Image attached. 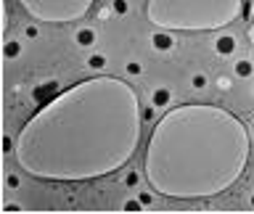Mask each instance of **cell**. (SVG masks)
Segmentation results:
<instances>
[{
    "instance_id": "obj_1",
    "label": "cell",
    "mask_w": 254,
    "mask_h": 214,
    "mask_svg": "<svg viewBox=\"0 0 254 214\" xmlns=\"http://www.w3.org/2000/svg\"><path fill=\"white\" fill-rule=\"evenodd\" d=\"M252 140L244 122L220 106H180L156 122L146 151V177L162 196L209 198L244 174L249 151H212Z\"/></svg>"
},
{
    "instance_id": "obj_2",
    "label": "cell",
    "mask_w": 254,
    "mask_h": 214,
    "mask_svg": "<svg viewBox=\"0 0 254 214\" xmlns=\"http://www.w3.org/2000/svg\"><path fill=\"white\" fill-rule=\"evenodd\" d=\"M244 0H148L146 19L156 29H220L241 16Z\"/></svg>"
},
{
    "instance_id": "obj_3",
    "label": "cell",
    "mask_w": 254,
    "mask_h": 214,
    "mask_svg": "<svg viewBox=\"0 0 254 214\" xmlns=\"http://www.w3.org/2000/svg\"><path fill=\"white\" fill-rule=\"evenodd\" d=\"M19 5L37 21L66 24L82 19L93 8V0H19Z\"/></svg>"
},
{
    "instance_id": "obj_4",
    "label": "cell",
    "mask_w": 254,
    "mask_h": 214,
    "mask_svg": "<svg viewBox=\"0 0 254 214\" xmlns=\"http://www.w3.org/2000/svg\"><path fill=\"white\" fill-rule=\"evenodd\" d=\"M148 43H151V48H154L156 53H172L175 51V35L170 29H154L148 35Z\"/></svg>"
},
{
    "instance_id": "obj_5",
    "label": "cell",
    "mask_w": 254,
    "mask_h": 214,
    "mask_svg": "<svg viewBox=\"0 0 254 214\" xmlns=\"http://www.w3.org/2000/svg\"><path fill=\"white\" fill-rule=\"evenodd\" d=\"M212 45H214V53L217 55H233V51L238 48V40H236V35H217Z\"/></svg>"
},
{
    "instance_id": "obj_6",
    "label": "cell",
    "mask_w": 254,
    "mask_h": 214,
    "mask_svg": "<svg viewBox=\"0 0 254 214\" xmlns=\"http://www.w3.org/2000/svg\"><path fill=\"white\" fill-rule=\"evenodd\" d=\"M172 101V90L167 85H156L154 90H151V106L154 108H167Z\"/></svg>"
},
{
    "instance_id": "obj_7",
    "label": "cell",
    "mask_w": 254,
    "mask_h": 214,
    "mask_svg": "<svg viewBox=\"0 0 254 214\" xmlns=\"http://www.w3.org/2000/svg\"><path fill=\"white\" fill-rule=\"evenodd\" d=\"M56 90H59V82H56V79H48V82H40V85H35V90H32V101H35V103H40V101H45L48 95H53Z\"/></svg>"
},
{
    "instance_id": "obj_8",
    "label": "cell",
    "mask_w": 254,
    "mask_h": 214,
    "mask_svg": "<svg viewBox=\"0 0 254 214\" xmlns=\"http://www.w3.org/2000/svg\"><path fill=\"white\" fill-rule=\"evenodd\" d=\"M74 43L77 45H82V48H93L95 45V29L93 27H79L77 32H74Z\"/></svg>"
},
{
    "instance_id": "obj_9",
    "label": "cell",
    "mask_w": 254,
    "mask_h": 214,
    "mask_svg": "<svg viewBox=\"0 0 254 214\" xmlns=\"http://www.w3.org/2000/svg\"><path fill=\"white\" fill-rule=\"evenodd\" d=\"M233 74H236L238 79H249V77L254 74V61H249V58H238V61L233 63Z\"/></svg>"
},
{
    "instance_id": "obj_10",
    "label": "cell",
    "mask_w": 254,
    "mask_h": 214,
    "mask_svg": "<svg viewBox=\"0 0 254 214\" xmlns=\"http://www.w3.org/2000/svg\"><path fill=\"white\" fill-rule=\"evenodd\" d=\"M21 51H24V45L19 43V40H8V43L3 45V55H5L8 61L19 58V55H21Z\"/></svg>"
},
{
    "instance_id": "obj_11",
    "label": "cell",
    "mask_w": 254,
    "mask_h": 214,
    "mask_svg": "<svg viewBox=\"0 0 254 214\" xmlns=\"http://www.w3.org/2000/svg\"><path fill=\"white\" fill-rule=\"evenodd\" d=\"M190 87H193V90H206V87H209V74H206V71H193V74H190Z\"/></svg>"
},
{
    "instance_id": "obj_12",
    "label": "cell",
    "mask_w": 254,
    "mask_h": 214,
    "mask_svg": "<svg viewBox=\"0 0 254 214\" xmlns=\"http://www.w3.org/2000/svg\"><path fill=\"white\" fill-rule=\"evenodd\" d=\"M85 63H87L90 69H103V66H106V55H103V53H90Z\"/></svg>"
},
{
    "instance_id": "obj_13",
    "label": "cell",
    "mask_w": 254,
    "mask_h": 214,
    "mask_svg": "<svg viewBox=\"0 0 254 214\" xmlns=\"http://www.w3.org/2000/svg\"><path fill=\"white\" fill-rule=\"evenodd\" d=\"M111 11H114L117 16H125L127 11H130V5H127V0H111Z\"/></svg>"
},
{
    "instance_id": "obj_14",
    "label": "cell",
    "mask_w": 254,
    "mask_h": 214,
    "mask_svg": "<svg viewBox=\"0 0 254 214\" xmlns=\"http://www.w3.org/2000/svg\"><path fill=\"white\" fill-rule=\"evenodd\" d=\"M127 74H130V77H140L143 74V63L140 61H127Z\"/></svg>"
},
{
    "instance_id": "obj_15",
    "label": "cell",
    "mask_w": 254,
    "mask_h": 214,
    "mask_svg": "<svg viewBox=\"0 0 254 214\" xmlns=\"http://www.w3.org/2000/svg\"><path fill=\"white\" fill-rule=\"evenodd\" d=\"M122 209H125V212H143L146 206H143L138 198H130V201H125V204H122Z\"/></svg>"
},
{
    "instance_id": "obj_16",
    "label": "cell",
    "mask_w": 254,
    "mask_h": 214,
    "mask_svg": "<svg viewBox=\"0 0 254 214\" xmlns=\"http://www.w3.org/2000/svg\"><path fill=\"white\" fill-rule=\"evenodd\" d=\"M24 37H27V40H37L40 37V27H37V24H27V27H24Z\"/></svg>"
},
{
    "instance_id": "obj_17",
    "label": "cell",
    "mask_w": 254,
    "mask_h": 214,
    "mask_svg": "<svg viewBox=\"0 0 254 214\" xmlns=\"http://www.w3.org/2000/svg\"><path fill=\"white\" fill-rule=\"evenodd\" d=\"M5 185L11 188V190H16V188L21 185V177H19V174H16V172H11V174H8V177H5Z\"/></svg>"
},
{
    "instance_id": "obj_18",
    "label": "cell",
    "mask_w": 254,
    "mask_h": 214,
    "mask_svg": "<svg viewBox=\"0 0 254 214\" xmlns=\"http://www.w3.org/2000/svg\"><path fill=\"white\" fill-rule=\"evenodd\" d=\"M138 201H140L143 206H151V204H154V193H151V190H140V193H138Z\"/></svg>"
},
{
    "instance_id": "obj_19",
    "label": "cell",
    "mask_w": 254,
    "mask_h": 214,
    "mask_svg": "<svg viewBox=\"0 0 254 214\" xmlns=\"http://www.w3.org/2000/svg\"><path fill=\"white\" fill-rule=\"evenodd\" d=\"M125 185H127V188H135V185H138V172H127V174H125Z\"/></svg>"
},
{
    "instance_id": "obj_20",
    "label": "cell",
    "mask_w": 254,
    "mask_h": 214,
    "mask_svg": "<svg viewBox=\"0 0 254 214\" xmlns=\"http://www.w3.org/2000/svg\"><path fill=\"white\" fill-rule=\"evenodd\" d=\"M217 87H220V90H230V77L228 74L217 77Z\"/></svg>"
},
{
    "instance_id": "obj_21",
    "label": "cell",
    "mask_w": 254,
    "mask_h": 214,
    "mask_svg": "<svg viewBox=\"0 0 254 214\" xmlns=\"http://www.w3.org/2000/svg\"><path fill=\"white\" fill-rule=\"evenodd\" d=\"M140 119H146V122H151V119H154V106H151V103H148V108L140 111Z\"/></svg>"
},
{
    "instance_id": "obj_22",
    "label": "cell",
    "mask_w": 254,
    "mask_h": 214,
    "mask_svg": "<svg viewBox=\"0 0 254 214\" xmlns=\"http://www.w3.org/2000/svg\"><path fill=\"white\" fill-rule=\"evenodd\" d=\"M246 37H249V43H252V48H254V21L249 24V29H246Z\"/></svg>"
},
{
    "instance_id": "obj_23",
    "label": "cell",
    "mask_w": 254,
    "mask_h": 214,
    "mask_svg": "<svg viewBox=\"0 0 254 214\" xmlns=\"http://www.w3.org/2000/svg\"><path fill=\"white\" fill-rule=\"evenodd\" d=\"M111 13H114V11H111V5H109V8H103V11H101V19H109Z\"/></svg>"
},
{
    "instance_id": "obj_24",
    "label": "cell",
    "mask_w": 254,
    "mask_h": 214,
    "mask_svg": "<svg viewBox=\"0 0 254 214\" xmlns=\"http://www.w3.org/2000/svg\"><path fill=\"white\" fill-rule=\"evenodd\" d=\"M3 148H5V151H11V138H8V135L3 138Z\"/></svg>"
},
{
    "instance_id": "obj_25",
    "label": "cell",
    "mask_w": 254,
    "mask_h": 214,
    "mask_svg": "<svg viewBox=\"0 0 254 214\" xmlns=\"http://www.w3.org/2000/svg\"><path fill=\"white\" fill-rule=\"evenodd\" d=\"M249 130H252V132H249V138H252V143H254V122H252V127H249Z\"/></svg>"
},
{
    "instance_id": "obj_26",
    "label": "cell",
    "mask_w": 254,
    "mask_h": 214,
    "mask_svg": "<svg viewBox=\"0 0 254 214\" xmlns=\"http://www.w3.org/2000/svg\"><path fill=\"white\" fill-rule=\"evenodd\" d=\"M249 19L254 21V3H252V8H249Z\"/></svg>"
},
{
    "instance_id": "obj_27",
    "label": "cell",
    "mask_w": 254,
    "mask_h": 214,
    "mask_svg": "<svg viewBox=\"0 0 254 214\" xmlns=\"http://www.w3.org/2000/svg\"><path fill=\"white\" fill-rule=\"evenodd\" d=\"M249 206H252V209H254V193L249 196Z\"/></svg>"
},
{
    "instance_id": "obj_28",
    "label": "cell",
    "mask_w": 254,
    "mask_h": 214,
    "mask_svg": "<svg viewBox=\"0 0 254 214\" xmlns=\"http://www.w3.org/2000/svg\"><path fill=\"white\" fill-rule=\"evenodd\" d=\"M252 95H254V87H252Z\"/></svg>"
}]
</instances>
